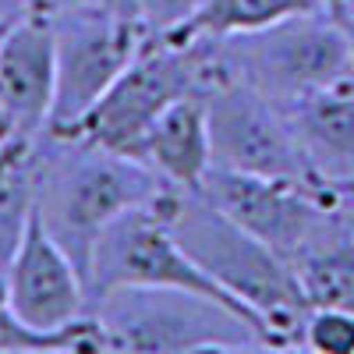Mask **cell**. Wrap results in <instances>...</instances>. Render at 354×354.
Returning <instances> with one entry per match:
<instances>
[{
  "instance_id": "cell-1",
  "label": "cell",
  "mask_w": 354,
  "mask_h": 354,
  "mask_svg": "<svg viewBox=\"0 0 354 354\" xmlns=\"http://www.w3.org/2000/svg\"><path fill=\"white\" fill-rule=\"evenodd\" d=\"M36 213L61 241V248L75 259L82 277H88V259L100 234L121 213L156 202L167 188L138 160L53 128L36 138Z\"/></svg>"
},
{
  "instance_id": "cell-2",
  "label": "cell",
  "mask_w": 354,
  "mask_h": 354,
  "mask_svg": "<svg viewBox=\"0 0 354 354\" xmlns=\"http://www.w3.org/2000/svg\"><path fill=\"white\" fill-rule=\"evenodd\" d=\"M156 205L170 234L202 266V273L262 319L270 347H301L308 301L283 255L223 216L198 192L163 188Z\"/></svg>"
},
{
  "instance_id": "cell-3",
  "label": "cell",
  "mask_w": 354,
  "mask_h": 354,
  "mask_svg": "<svg viewBox=\"0 0 354 354\" xmlns=\"http://www.w3.org/2000/svg\"><path fill=\"white\" fill-rule=\"evenodd\" d=\"M100 319L106 351L181 354V351H248L270 347L255 319L202 294L170 287H117L88 305Z\"/></svg>"
},
{
  "instance_id": "cell-4",
  "label": "cell",
  "mask_w": 354,
  "mask_h": 354,
  "mask_svg": "<svg viewBox=\"0 0 354 354\" xmlns=\"http://www.w3.org/2000/svg\"><path fill=\"white\" fill-rule=\"evenodd\" d=\"M227 75L280 106L351 78L344 28L330 8L283 18L270 28L220 39Z\"/></svg>"
},
{
  "instance_id": "cell-5",
  "label": "cell",
  "mask_w": 354,
  "mask_h": 354,
  "mask_svg": "<svg viewBox=\"0 0 354 354\" xmlns=\"http://www.w3.org/2000/svg\"><path fill=\"white\" fill-rule=\"evenodd\" d=\"M85 283H88V305H93L100 294L117 290V287H170V290H188V294H202V298H209V301H220L234 312L255 319L262 326V319L248 305H241L213 277L202 273V266L170 234L156 202L121 213L100 234L93 259H88ZM262 333H266V326H262Z\"/></svg>"
},
{
  "instance_id": "cell-6",
  "label": "cell",
  "mask_w": 354,
  "mask_h": 354,
  "mask_svg": "<svg viewBox=\"0 0 354 354\" xmlns=\"http://www.w3.org/2000/svg\"><path fill=\"white\" fill-rule=\"evenodd\" d=\"M50 25L57 46V96L50 128L68 131L142 53L149 32L124 8V0L106 8L57 11L50 15Z\"/></svg>"
},
{
  "instance_id": "cell-7",
  "label": "cell",
  "mask_w": 354,
  "mask_h": 354,
  "mask_svg": "<svg viewBox=\"0 0 354 354\" xmlns=\"http://www.w3.org/2000/svg\"><path fill=\"white\" fill-rule=\"evenodd\" d=\"M205 117H209L213 167L322 188L301 156V145L294 138L287 110L270 96H262L259 88L238 78L216 85L205 96Z\"/></svg>"
},
{
  "instance_id": "cell-8",
  "label": "cell",
  "mask_w": 354,
  "mask_h": 354,
  "mask_svg": "<svg viewBox=\"0 0 354 354\" xmlns=\"http://www.w3.org/2000/svg\"><path fill=\"white\" fill-rule=\"evenodd\" d=\"M195 192L202 198H209L238 227H245L259 241H266L287 262L308 238V230L340 198L315 185L280 181V177H262V174L227 170V167H209V174L202 177V185Z\"/></svg>"
},
{
  "instance_id": "cell-9",
  "label": "cell",
  "mask_w": 354,
  "mask_h": 354,
  "mask_svg": "<svg viewBox=\"0 0 354 354\" xmlns=\"http://www.w3.org/2000/svg\"><path fill=\"white\" fill-rule=\"evenodd\" d=\"M11 312L39 333H57L88 312V283L75 259L46 230L39 213L28 220L15 255L8 259Z\"/></svg>"
},
{
  "instance_id": "cell-10",
  "label": "cell",
  "mask_w": 354,
  "mask_h": 354,
  "mask_svg": "<svg viewBox=\"0 0 354 354\" xmlns=\"http://www.w3.org/2000/svg\"><path fill=\"white\" fill-rule=\"evenodd\" d=\"M57 96V46L50 15L18 18L0 39V142L39 138Z\"/></svg>"
},
{
  "instance_id": "cell-11",
  "label": "cell",
  "mask_w": 354,
  "mask_h": 354,
  "mask_svg": "<svg viewBox=\"0 0 354 354\" xmlns=\"http://www.w3.org/2000/svg\"><path fill=\"white\" fill-rule=\"evenodd\" d=\"M283 110L315 181L333 195L354 192V78Z\"/></svg>"
},
{
  "instance_id": "cell-12",
  "label": "cell",
  "mask_w": 354,
  "mask_h": 354,
  "mask_svg": "<svg viewBox=\"0 0 354 354\" xmlns=\"http://www.w3.org/2000/svg\"><path fill=\"white\" fill-rule=\"evenodd\" d=\"M124 156L149 167L163 185L195 192L213 167L205 96H185L170 103Z\"/></svg>"
},
{
  "instance_id": "cell-13",
  "label": "cell",
  "mask_w": 354,
  "mask_h": 354,
  "mask_svg": "<svg viewBox=\"0 0 354 354\" xmlns=\"http://www.w3.org/2000/svg\"><path fill=\"white\" fill-rule=\"evenodd\" d=\"M290 270L308 308L354 312V220L337 205L290 255Z\"/></svg>"
},
{
  "instance_id": "cell-14",
  "label": "cell",
  "mask_w": 354,
  "mask_h": 354,
  "mask_svg": "<svg viewBox=\"0 0 354 354\" xmlns=\"http://www.w3.org/2000/svg\"><path fill=\"white\" fill-rule=\"evenodd\" d=\"M39 156L36 138L0 142V262L8 266L28 220L36 216Z\"/></svg>"
},
{
  "instance_id": "cell-15",
  "label": "cell",
  "mask_w": 354,
  "mask_h": 354,
  "mask_svg": "<svg viewBox=\"0 0 354 354\" xmlns=\"http://www.w3.org/2000/svg\"><path fill=\"white\" fill-rule=\"evenodd\" d=\"M326 0H202L195 18L163 39H227L270 28L283 18L322 11Z\"/></svg>"
},
{
  "instance_id": "cell-16",
  "label": "cell",
  "mask_w": 354,
  "mask_h": 354,
  "mask_svg": "<svg viewBox=\"0 0 354 354\" xmlns=\"http://www.w3.org/2000/svg\"><path fill=\"white\" fill-rule=\"evenodd\" d=\"M301 347L319 351V354H354V312L308 308Z\"/></svg>"
},
{
  "instance_id": "cell-17",
  "label": "cell",
  "mask_w": 354,
  "mask_h": 354,
  "mask_svg": "<svg viewBox=\"0 0 354 354\" xmlns=\"http://www.w3.org/2000/svg\"><path fill=\"white\" fill-rule=\"evenodd\" d=\"M202 0H124V8L145 25L149 36H174L195 18Z\"/></svg>"
},
{
  "instance_id": "cell-18",
  "label": "cell",
  "mask_w": 354,
  "mask_h": 354,
  "mask_svg": "<svg viewBox=\"0 0 354 354\" xmlns=\"http://www.w3.org/2000/svg\"><path fill=\"white\" fill-rule=\"evenodd\" d=\"M117 0H39L43 15H57V11H78V8H106Z\"/></svg>"
},
{
  "instance_id": "cell-19",
  "label": "cell",
  "mask_w": 354,
  "mask_h": 354,
  "mask_svg": "<svg viewBox=\"0 0 354 354\" xmlns=\"http://www.w3.org/2000/svg\"><path fill=\"white\" fill-rule=\"evenodd\" d=\"M0 11H4V18L15 25L18 18H25V15L39 11V0H0Z\"/></svg>"
},
{
  "instance_id": "cell-20",
  "label": "cell",
  "mask_w": 354,
  "mask_h": 354,
  "mask_svg": "<svg viewBox=\"0 0 354 354\" xmlns=\"http://www.w3.org/2000/svg\"><path fill=\"white\" fill-rule=\"evenodd\" d=\"M333 15H337V21H340V28H344V43H347V61H351V78H354V15H347V11H340V8H330Z\"/></svg>"
},
{
  "instance_id": "cell-21",
  "label": "cell",
  "mask_w": 354,
  "mask_h": 354,
  "mask_svg": "<svg viewBox=\"0 0 354 354\" xmlns=\"http://www.w3.org/2000/svg\"><path fill=\"white\" fill-rule=\"evenodd\" d=\"M11 319V301H8V270L4 262H0V326Z\"/></svg>"
},
{
  "instance_id": "cell-22",
  "label": "cell",
  "mask_w": 354,
  "mask_h": 354,
  "mask_svg": "<svg viewBox=\"0 0 354 354\" xmlns=\"http://www.w3.org/2000/svg\"><path fill=\"white\" fill-rule=\"evenodd\" d=\"M326 8H340V11L354 15V0H326Z\"/></svg>"
},
{
  "instance_id": "cell-23",
  "label": "cell",
  "mask_w": 354,
  "mask_h": 354,
  "mask_svg": "<svg viewBox=\"0 0 354 354\" xmlns=\"http://www.w3.org/2000/svg\"><path fill=\"white\" fill-rule=\"evenodd\" d=\"M340 209H347V213L354 216V192H351V195H340Z\"/></svg>"
},
{
  "instance_id": "cell-24",
  "label": "cell",
  "mask_w": 354,
  "mask_h": 354,
  "mask_svg": "<svg viewBox=\"0 0 354 354\" xmlns=\"http://www.w3.org/2000/svg\"><path fill=\"white\" fill-rule=\"evenodd\" d=\"M344 213H347V209H344ZM347 216H351V213H347ZM351 220H354V216H351Z\"/></svg>"
},
{
  "instance_id": "cell-25",
  "label": "cell",
  "mask_w": 354,
  "mask_h": 354,
  "mask_svg": "<svg viewBox=\"0 0 354 354\" xmlns=\"http://www.w3.org/2000/svg\"><path fill=\"white\" fill-rule=\"evenodd\" d=\"M347 195H351V192H347Z\"/></svg>"
}]
</instances>
